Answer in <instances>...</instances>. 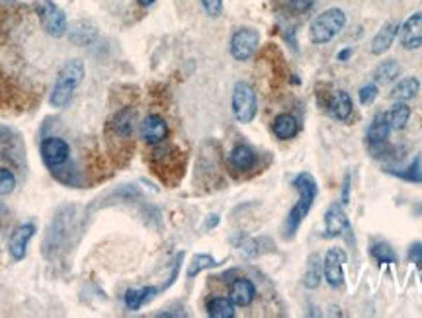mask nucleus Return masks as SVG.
Wrapping results in <instances>:
<instances>
[{"label": "nucleus", "instance_id": "obj_1", "mask_svg": "<svg viewBox=\"0 0 422 318\" xmlns=\"http://www.w3.org/2000/svg\"><path fill=\"white\" fill-rule=\"evenodd\" d=\"M293 187L299 192V201L291 207L290 215L286 219V237L291 239L301 227V223L305 221V217L311 211V207L315 204V197L319 194L316 180L309 172H301L293 180Z\"/></svg>", "mask_w": 422, "mask_h": 318}, {"label": "nucleus", "instance_id": "obj_2", "mask_svg": "<svg viewBox=\"0 0 422 318\" xmlns=\"http://www.w3.org/2000/svg\"><path fill=\"white\" fill-rule=\"evenodd\" d=\"M84 80V65L80 59H70L61 67V71L57 74L55 86L49 96V104L57 110L67 107L75 98V92L80 86V82Z\"/></svg>", "mask_w": 422, "mask_h": 318}, {"label": "nucleus", "instance_id": "obj_3", "mask_svg": "<svg viewBox=\"0 0 422 318\" xmlns=\"http://www.w3.org/2000/svg\"><path fill=\"white\" fill-rule=\"evenodd\" d=\"M346 26V14L340 8H328L325 12H321L309 29V37L311 41L316 45L328 44L333 41L334 37L338 36Z\"/></svg>", "mask_w": 422, "mask_h": 318}, {"label": "nucleus", "instance_id": "obj_4", "mask_svg": "<svg viewBox=\"0 0 422 318\" xmlns=\"http://www.w3.org/2000/svg\"><path fill=\"white\" fill-rule=\"evenodd\" d=\"M231 107H233V115L238 124H250L256 117V110H258L255 88L246 82H237L233 90V98H231Z\"/></svg>", "mask_w": 422, "mask_h": 318}, {"label": "nucleus", "instance_id": "obj_5", "mask_svg": "<svg viewBox=\"0 0 422 318\" xmlns=\"http://www.w3.org/2000/svg\"><path fill=\"white\" fill-rule=\"evenodd\" d=\"M37 14L41 20L45 34L51 37H63L69 29L67 16L59 6H55L51 0H37Z\"/></svg>", "mask_w": 422, "mask_h": 318}, {"label": "nucleus", "instance_id": "obj_6", "mask_svg": "<svg viewBox=\"0 0 422 318\" xmlns=\"http://www.w3.org/2000/svg\"><path fill=\"white\" fill-rule=\"evenodd\" d=\"M260 45V34L252 27H241L231 37V55L237 61H248Z\"/></svg>", "mask_w": 422, "mask_h": 318}, {"label": "nucleus", "instance_id": "obj_7", "mask_svg": "<svg viewBox=\"0 0 422 318\" xmlns=\"http://www.w3.org/2000/svg\"><path fill=\"white\" fill-rule=\"evenodd\" d=\"M70 147L69 143L61 137H47L41 143V159L47 164V168H61L69 162Z\"/></svg>", "mask_w": 422, "mask_h": 318}, {"label": "nucleus", "instance_id": "obj_8", "mask_svg": "<svg viewBox=\"0 0 422 318\" xmlns=\"http://www.w3.org/2000/svg\"><path fill=\"white\" fill-rule=\"evenodd\" d=\"M344 252L340 248H331L325 254V262H323V274H325L326 283L338 289L344 285Z\"/></svg>", "mask_w": 422, "mask_h": 318}, {"label": "nucleus", "instance_id": "obj_9", "mask_svg": "<svg viewBox=\"0 0 422 318\" xmlns=\"http://www.w3.org/2000/svg\"><path fill=\"white\" fill-rule=\"evenodd\" d=\"M401 34V45L407 51H414L422 47V12H414L413 16L404 20V24L399 27Z\"/></svg>", "mask_w": 422, "mask_h": 318}, {"label": "nucleus", "instance_id": "obj_10", "mask_svg": "<svg viewBox=\"0 0 422 318\" xmlns=\"http://www.w3.org/2000/svg\"><path fill=\"white\" fill-rule=\"evenodd\" d=\"M168 133V124L157 114L147 115L141 124V139L149 145H160V143L167 141Z\"/></svg>", "mask_w": 422, "mask_h": 318}, {"label": "nucleus", "instance_id": "obj_11", "mask_svg": "<svg viewBox=\"0 0 422 318\" xmlns=\"http://www.w3.org/2000/svg\"><path fill=\"white\" fill-rule=\"evenodd\" d=\"M35 234V225L32 223H26V225H20L14 232H12V237L8 240V252L12 260H24L27 254V246H30V240L34 239Z\"/></svg>", "mask_w": 422, "mask_h": 318}, {"label": "nucleus", "instance_id": "obj_12", "mask_svg": "<svg viewBox=\"0 0 422 318\" xmlns=\"http://www.w3.org/2000/svg\"><path fill=\"white\" fill-rule=\"evenodd\" d=\"M325 232L326 237H331V239L343 237L344 232H350V221H348V217H346L340 204H333L326 209Z\"/></svg>", "mask_w": 422, "mask_h": 318}, {"label": "nucleus", "instance_id": "obj_13", "mask_svg": "<svg viewBox=\"0 0 422 318\" xmlns=\"http://www.w3.org/2000/svg\"><path fill=\"white\" fill-rule=\"evenodd\" d=\"M135 124H137V112L133 107H123L117 114L112 117L110 127L114 131L115 137L120 139H129L135 131Z\"/></svg>", "mask_w": 422, "mask_h": 318}, {"label": "nucleus", "instance_id": "obj_14", "mask_svg": "<svg viewBox=\"0 0 422 318\" xmlns=\"http://www.w3.org/2000/svg\"><path fill=\"white\" fill-rule=\"evenodd\" d=\"M391 127L387 124L385 114H378L373 117V121L369 124L368 131H366V139H368V147L371 150L381 149L389 139Z\"/></svg>", "mask_w": 422, "mask_h": 318}, {"label": "nucleus", "instance_id": "obj_15", "mask_svg": "<svg viewBox=\"0 0 422 318\" xmlns=\"http://www.w3.org/2000/svg\"><path fill=\"white\" fill-rule=\"evenodd\" d=\"M328 112L333 115L334 119L338 121H348L354 114V104H352V98L348 92L344 90H336L328 98Z\"/></svg>", "mask_w": 422, "mask_h": 318}, {"label": "nucleus", "instance_id": "obj_16", "mask_svg": "<svg viewBox=\"0 0 422 318\" xmlns=\"http://www.w3.org/2000/svg\"><path fill=\"white\" fill-rule=\"evenodd\" d=\"M397 34H399V24L397 22H387L383 24V27L379 29L378 34L371 39V47L369 51L373 55H383L391 49V45L395 41Z\"/></svg>", "mask_w": 422, "mask_h": 318}, {"label": "nucleus", "instance_id": "obj_17", "mask_svg": "<svg viewBox=\"0 0 422 318\" xmlns=\"http://www.w3.org/2000/svg\"><path fill=\"white\" fill-rule=\"evenodd\" d=\"M256 297V287L255 283L246 277H238L231 285V295L229 299L235 303V307H248Z\"/></svg>", "mask_w": 422, "mask_h": 318}, {"label": "nucleus", "instance_id": "obj_18", "mask_svg": "<svg viewBox=\"0 0 422 318\" xmlns=\"http://www.w3.org/2000/svg\"><path fill=\"white\" fill-rule=\"evenodd\" d=\"M229 164H231V168L237 170V172L252 170L256 164V152L248 145H237L229 154Z\"/></svg>", "mask_w": 422, "mask_h": 318}, {"label": "nucleus", "instance_id": "obj_19", "mask_svg": "<svg viewBox=\"0 0 422 318\" xmlns=\"http://www.w3.org/2000/svg\"><path fill=\"white\" fill-rule=\"evenodd\" d=\"M272 131L278 139H281V141L293 139V137L299 133L298 119H295L291 114H280L276 119H274Z\"/></svg>", "mask_w": 422, "mask_h": 318}, {"label": "nucleus", "instance_id": "obj_20", "mask_svg": "<svg viewBox=\"0 0 422 318\" xmlns=\"http://www.w3.org/2000/svg\"><path fill=\"white\" fill-rule=\"evenodd\" d=\"M387 124L391 127V131H401L407 127L409 119H411V107L407 106L404 102H397L391 106V110L385 114Z\"/></svg>", "mask_w": 422, "mask_h": 318}, {"label": "nucleus", "instance_id": "obj_21", "mask_svg": "<svg viewBox=\"0 0 422 318\" xmlns=\"http://www.w3.org/2000/svg\"><path fill=\"white\" fill-rule=\"evenodd\" d=\"M157 295L155 287H139V289H129L123 295V303L129 310H139L145 303Z\"/></svg>", "mask_w": 422, "mask_h": 318}, {"label": "nucleus", "instance_id": "obj_22", "mask_svg": "<svg viewBox=\"0 0 422 318\" xmlns=\"http://www.w3.org/2000/svg\"><path fill=\"white\" fill-rule=\"evenodd\" d=\"M418 90H421V82H418V79L409 77V79L401 80L395 88H393L391 98L397 100V102H409V100H413V98L418 94Z\"/></svg>", "mask_w": 422, "mask_h": 318}, {"label": "nucleus", "instance_id": "obj_23", "mask_svg": "<svg viewBox=\"0 0 422 318\" xmlns=\"http://www.w3.org/2000/svg\"><path fill=\"white\" fill-rule=\"evenodd\" d=\"M207 314L211 318H233L235 317V303L227 297H213L207 303Z\"/></svg>", "mask_w": 422, "mask_h": 318}, {"label": "nucleus", "instance_id": "obj_24", "mask_svg": "<svg viewBox=\"0 0 422 318\" xmlns=\"http://www.w3.org/2000/svg\"><path fill=\"white\" fill-rule=\"evenodd\" d=\"M401 74V65L393 59H389V61H383L381 65H378V69L373 72V80L378 82V84H389V82H393Z\"/></svg>", "mask_w": 422, "mask_h": 318}, {"label": "nucleus", "instance_id": "obj_25", "mask_svg": "<svg viewBox=\"0 0 422 318\" xmlns=\"http://www.w3.org/2000/svg\"><path fill=\"white\" fill-rule=\"evenodd\" d=\"M321 275H323V264L319 262V258L311 256L307 262V270H305V275H303V285L307 289H316L319 283H321Z\"/></svg>", "mask_w": 422, "mask_h": 318}, {"label": "nucleus", "instance_id": "obj_26", "mask_svg": "<svg viewBox=\"0 0 422 318\" xmlns=\"http://www.w3.org/2000/svg\"><path fill=\"white\" fill-rule=\"evenodd\" d=\"M391 174L403 178L407 182H414V184H422V159L416 157L414 162L407 170H389Z\"/></svg>", "mask_w": 422, "mask_h": 318}, {"label": "nucleus", "instance_id": "obj_27", "mask_svg": "<svg viewBox=\"0 0 422 318\" xmlns=\"http://www.w3.org/2000/svg\"><path fill=\"white\" fill-rule=\"evenodd\" d=\"M217 262L210 256V254H198L193 256L192 264L188 267V279H193L198 274H202L203 270H210V267H215Z\"/></svg>", "mask_w": 422, "mask_h": 318}, {"label": "nucleus", "instance_id": "obj_28", "mask_svg": "<svg viewBox=\"0 0 422 318\" xmlns=\"http://www.w3.org/2000/svg\"><path fill=\"white\" fill-rule=\"evenodd\" d=\"M371 256L378 260V264H397V254L393 248L385 242H378L371 246Z\"/></svg>", "mask_w": 422, "mask_h": 318}, {"label": "nucleus", "instance_id": "obj_29", "mask_svg": "<svg viewBox=\"0 0 422 318\" xmlns=\"http://www.w3.org/2000/svg\"><path fill=\"white\" fill-rule=\"evenodd\" d=\"M16 190V176L8 168H0V195H10Z\"/></svg>", "mask_w": 422, "mask_h": 318}, {"label": "nucleus", "instance_id": "obj_30", "mask_svg": "<svg viewBox=\"0 0 422 318\" xmlns=\"http://www.w3.org/2000/svg\"><path fill=\"white\" fill-rule=\"evenodd\" d=\"M281 2L295 14H303V12H307L313 6V0H281Z\"/></svg>", "mask_w": 422, "mask_h": 318}, {"label": "nucleus", "instance_id": "obj_31", "mask_svg": "<svg viewBox=\"0 0 422 318\" xmlns=\"http://www.w3.org/2000/svg\"><path fill=\"white\" fill-rule=\"evenodd\" d=\"M202 2L203 10L207 12V16L211 18H217L223 12V0H200Z\"/></svg>", "mask_w": 422, "mask_h": 318}, {"label": "nucleus", "instance_id": "obj_32", "mask_svg": "<svg viewBox=\"0 0 422 318\" xmlns=\"http://www.w3.org/2000/svg\"><path fill=\"white\" fill-rule=\"evenodd\" d=\"M407 258H409L413 264H416V267L422 272V242H414V244H411L409 252H407Z\"/></svg>", "mask_w": 422, "mask_h": 318}, {"label": "nucleus", "instance_id": "obj_33", "mask_svg": "<svg viewBox=\"0 0 422 318\" xmlns=\"http://www.w3.org/2000/svg\"><path fill=\"white\" fill-rule=\"evenodd\" d=\"M376 98H378V86H376V84H368V86H364V88L360 90V102L364 106L371 104Z\"/></svg>", "mask_w": 422, "mask_h": 318}, {"label": "nucleus", "instance_id": "obj_34", "mask_svg": "<svg viewBox=\"0 0 422 318\" xmlns=\"http://www.w3.org/2000/svg\"><path fill=\"white\" fill-rule=\"evenodd\" d=\"M348 199H350V176L344 178V190H343V201L340 204H348Z\"/></svg>", "mask_w": 422, "mask_h": 318}, {"label": "nucleus", "instance_id": "obj_35", "mask_svg": "<svg viewBox=\"0 0 422 318\" xmlns=\"http://www.w3.org/2000/svg\"><path fill=\"white\" fill-rule=\"evenodd\" d=\"M352 57V47H348V49H343L340 53H338V61H348Z\"/></svg>", "mask_w": 422, "mask_h": 318}, {"label": "nucleus", "instance_id": "obj_36", "mask_svg": "<svg viewBox=\"0 0 422 318\" xmlns=\"http://www.w3.org/2000/svg\"><path fill=\"white\" fill-rule=\"evenodd\" d=\"M217 223H219V217H217V215H210V221H207V225H205V227H207V229H211V227H215Z\"/></svg>", "mask_w": 422, "mask_h": 318}, {"label": "nucleus", "instance_id": "obj_37", "mask_svg": "<svg viewBox=\"0 0 422 318\" xmlns=\"http://www.w3.org/2000/svg\"><path fill=\"white\" fill-rule=\"evenodd\" d=\"M137 2H139L141 6H151V4H155L157 0H137Z\"/></svg>", "mask_w": 422, "mask_h": 318}, {"label": "nucleus", "instance_id": "obj_38", "mask_svg": "<svg viewBox=\"0 0 422 318\" xmlns=\"http://www.w3.org/2000/svg\"><path fill=\"white\" fill-rule=\"evenodd\" d=\"M414 215H422V204H418L414 207Z\"/></svg>", "mask_w": 422, "mask_h": 318}]
</instances>
